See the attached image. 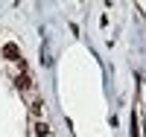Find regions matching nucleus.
Segmentation results:
<instances>
[{
  "label": "nucleus",
  "mask_w": 146,
  "mask_h": 137,
  "mask_svg": "<svg viewBox=\"0 0 146 137\" xmlns=\"http://www.w3.org/2000/svg\"><path fill=\"white\" fill-rule=\"evenodd\" d=\"M3 56H6V58H15V61H21V56H18V47H15V44H6V47H3Z\"/></svg>",
  "instance_id": "f03ea898"
},
{
  "label": "nucleus",
  "mask_w": 146,
  "mask_h": 137,
  "mask_svg": "<svg viewBox=\"0 0 146 137\" xmlns=\"http://www.w3.org/2000/svg\"><path fill=\"white\" fill-rule=\"evenodd\" d=\"M15 85H18V88H21L23 93H27V91H32V79H29V73H21Z\"/></svg>",
  "instance_id": "f257e3e1"
},
{
  "label": "nucleus",
  "mask_w": 146,
  "mask_h": 137,
  "mask_svg": "<svg viewBox=\"0 0 146 137\" xmlns=\"http://www.w3.org/2000/svg\"><path fill=\"white\" fill-rule=\"evenodd\" d=\"M35 134H38V137H47V134H50V128H47V122H38V126H35Z\"/></svg>",
  "instance_id": "7ed1b4c3"
}]
</instances>
